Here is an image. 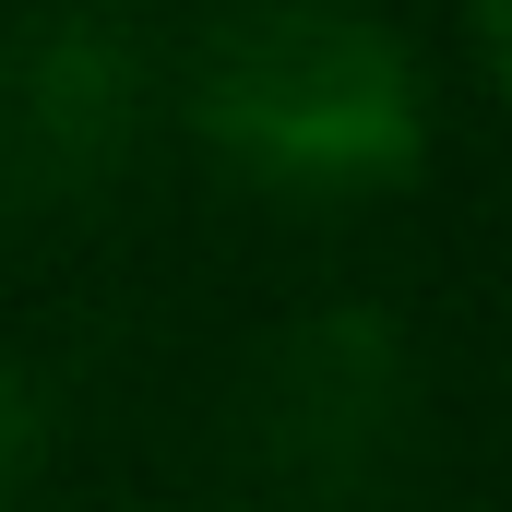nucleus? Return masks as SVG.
Masks as SVG:
<instances>
[{"mask_svg": "<svg viewBox=\"0 0 512 512\" xmlns=\"http://www.w3.org/2000/svg\"><path fill=\"white\" fill-rule=\"evenodd\" d=\"M465 24H477V60H501V48H512V24H501V0H465Z\"/></svg>", "mask_w": 512, "mask_h": 512, "instance_id": "20e7f679", "label": "nucleus"}, {"mask_svg": "<svg viewBox=\"0 0 512 512\" xmlns=\"http://www.w3.org/2000/svg\"><path fill=\"white\" fill-rule=\"evenodd\" d=\"M36 441H48V405H36V393H24V370L0 358V501L36 477Z\"/></svg>", "mask_w": 512, "mask_h": 512, "instance_id": "7ed1b4c3", "label": "nucleus"}, {"mask_svg": "<svg viewBox=\"0 0 512 512\" xmlns=\"http://www.w3.org/2000/svg\"><path fill=\"white\" fill-rule=\"evenodd\" d=\"M143 131V60L108 24H36L0 60V179L12 191H84Z\"/></svg>", "mask_w": 512, "mask_h": 512, "instance_id": "f03ea898", "label": "nucleus"}, {"mask_svg": "<svg viewBox=\"0 0 512 512\" xmlns=\"http://www.w3.org/2000/svg\"><path fill=\"white\" fill-rule=\"evenodd\" d=\"M191 131L274 203H370L429 167V72L346 0H274L203 48Z\"/></svg>", "mask_w": 512, "mask_h": 512, "instance_id": "f257e3e1", "label": "nucleus"}]
</instances>
